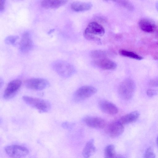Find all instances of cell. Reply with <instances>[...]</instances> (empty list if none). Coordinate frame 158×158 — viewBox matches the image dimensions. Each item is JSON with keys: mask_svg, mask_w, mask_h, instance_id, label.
Wrapping results in <instances>:
<instances>
[{"mask_svg": "<svg viewBox=\"0 0 158 158\" xmlns=\"http://www.w3.org/2000/svg\"><path fill=\"white\" fill-rule=\"evenodd\" d=\"M136 89V85L132 79L127 78L119 84L118 92L119 96L125 100L130 99L133 97Z\"/></svg>", "mask_w": 158, "mask_h": 158, "instance_id": "1", "label": "cell"}, {"mask_svg": "<svg viewBox=\"0 0 158 158\" xmlns=\"http://www.w3.org/2000/svg\"><path fill=\"white\" fill-rule=\"evenodd\" d=\"M52 66L54 71L63 77H70L76 72L75 68L72 65L62 60L55 61L52 63Z\"/></svg>", "mask_w": 158, "mask_h": 158, "instance_id": "2", "label": "cell"}, {"mask_svg": "<svg viewBox=\"0 0 158 158\" xmlns=\"http://www.w3.org/2000/svg\"><path fill=\"white\" fill-rule=\"evenodd\" d=\"M23 99L27 104L40 113L48 112L51 107L49 102L44 99L27 96H23Z\"/></svg>", "mask_w": 158, "mask_h": 158, "instance_id": "3", "label": "cell"}, {"mask_svg": "<svg viewBox=\"0 0 158 158\" xmlns=\"http://www.w3.org/2000/svg\"><path fill=\"white\" fill-rule=\"evenodd\" d=\"M97 91V89L94 87L89 85L82 86L75 92L73 98L76 102H79L89 98L94 94Z\"/></svg>", "mask_w": 158, "mask_h": 158, "instance_id": "4", "label": "cell"}, {"mask_svg": "<svg viewBox=\"0 0 158 158\" xmlns=\"http://www.w3.org/2000/svg\"><path fill=\"white\" fill-rule=\"evenodd\" d=\"M6 154L13 158H23L28 154L29 150L26 147L18 145L6 146L5 148Z\"/></svg>", "mask_w": 158, "mask_h": 158, "instance_id": "5", "label": "cell"}, {"mask_svg": "<svg viewBox=\"0 0 158 158\" xmlns=\"http://www.w3.org/2000/svg\"><path fill=\"white\" fill-rule=\"evenodd\" d=\"M26 87L32 90H40L49 85L48 81L44 78H32L27 79L25 82Z\"/></svg>", "mask_w": 158, "mask_h": 158, "instance_id": "6", "label": "cell"}, {"mask_svg": "<svg viewBox=\"0 0 158 158\" xmlns=\"http://www.w3.org/2000/svg\"><path fill=\"white\" fill-rule=\"evenodd\" d=\"M106 132L112 138H115L121 135L123 132V125L118 120L110 123L106 127Z\"/></svg>", "mask_w": 158, "mask_h": 158, "instance_id": "7", "label": "cell"}, {"mask_svg": "<svg viewBox=\"0 0 158 158\" xmlns=\"http://www.w3.org/2000/svg\"><path fill=\"white\" fill-rule=\"evenodd\" d=\"M22 82L19 80H14L10 82L8 85L4 93L5 99L9 100L13 98L20 88Z\"/></svg>", "mask_w": 158, "mask_h": 158, "instance_id": "8", "label": "cell"}, {"mask_svg": "<svg viewBox=\"0 0 158 158\" xmlns=\"http://www.w3.org/2000/svg\"><path fill=\"white\" fill-rule=\"evenodd\" d=\"M83 121L87 126L94 128L102 129L105 127L106 125L104 119L95 116H85L83 118Z\"/></svg>", "mask_w": 158, "mask_h": 158, "instance_id": "9", "label": "cell"}, {"mask_svg": "<svg viewBox=\"0 0 158 158\" xmlns=\"http://www.w3.org/2000/svg\"><path fill=\"white\" fill-rule=\"evenodd\" d=\"M105 33V29L103 26L95 22L90 23L84 32L96 37L102 36Z\"/></svg>", "mask_w": 158, "mask_h": 158, "instance_id": "10", "label": "cell"}, {"mask_svg": "<svg viewBox=\"0 0 158 158\" xmlns=\"http://www.w3.org/2000/svg\"><path fill=\"white\" fill-rule=\"evenodd\" d=\"M33 44L31 35L28 32H25L23 35L20 43L19 49L21 52L26 53L31 50Z\"/></svg>", "mask_w": 158, "mask_h": 158, "instance_id": "11", "label": "cell"}, {"mask_svg": "<svg viewBox=\"0 0 158 158\" xmlns=\"http://www.w3.org/2000/svg\"><path fill=\"white\" fill-rule=\"evenodd\" d=\"M93 64L95 67L104 70H114L117 66L115 62L106 58L94 60L93 62Z\"/></svg>", "mask_w": 158, "mask_h": 158, "instance_id": "12", "label": "cell"}, {"mask_svg": "<svg viewBox=\"0 0 158 158\" xmlns=\"http://www.w3.org/2000/svg\"><path fill=\"white\" fill-rule=\"evenodd\" d=\"M99 107L103 112L109 114L114 115L118 111L117 107L113 103L106 100H101L98 102Z\"/></svg>", "mask_w": 158, "mask_h": 158, "instance_id": "13", "label": "cell"}, {"mask_svg": "<svg viewBox=\"0 0 158 158\" xmlns=\"http://www.w3.org/2000/svg\"><path fill=\"white\" fill-rule=\"evenodd\" d=\"M96 151V148L94 144V140L91 139L86 143L84 148L82 155L85 158H89L92 156Z\"/></svg>", "mask_w": 158, "mask_h": 158, "instance_id": "14", "label": "cell"}, {"mask_svg": "<svg viewBox=\"0 0 158 158\" xmlns=\"http://www.w3.org/2000/svg\"><path fill=\"white\" fill-rule=\"evenodd\" d=\"M140 114L137 111H135L121 117L118 120L123 125L132 123L139 117Z\"/></svg>", "mask_w": 158, "mask_h": 158, "instance_id": "15", "label": "cell"}, {"mask_svg": "<svg viewBox=\"0 0 158 158\" xmlns=\"http://www.w3.org/2000/svg\"><path fill=\"white\" fill-rule=\"evenodd\" d=\"M65 0H45L41 2V5L45 8L56 9L65 4L67 2Z\"/></svg>", "mask_w": 158, "mask_h": 158, "instance_id": "16", "label": "cell"}, {"mask_svg": "<svg viewBox=\"0 0 158 158\" xmlns=\"http://www.w3.org/2000/svg\"><path fill=\"white\" fill-rule=\"evenodd\" d=\"M92 6L91 3L85 2H75L71 4L72 9L77 12L88 10L92 7Z\"/></svg>", "mask_w": 158, "mask_h": 158, "instance_id": "17", "label": "cell"}, {"mask_svg": "<svg viewBox=\"0 0 158 158\" xmlns=\"http://www.w3.org/2000/svg\"><path fill=\"white\" fill-rule=\"evenodd\" d=\"M139 26L141 30L148 33L153 31L155 25L150 20L145 18L141 19L139 22Z\"/></svg>", "mask_w": 158, "mask_h": 158, "instance_id": "18", "label": "cell"}, {"mask_svg": "<svg viewBox=\"0 0 158 158\" xmlns=\"http://www.w3.org/2000/svg\"><path fill=\"white\" fill-rule=\"evenodd\" d=\"M116 155L115 147L113 145L107 146L105 148V158H114Z\"/></svg>", "mask_w": 158, "mask_h": 158, "instance_id": "19", "label": "cell"}, {"mask_svg": "<svg viewBox=\"0 0 158 158\" xmlns=\"http://www.w3.org/2000/svg\"><path fill=\"white\" fill-rule=\"evenodd\" d=\"M119 54L124 56L129 57L137 60H141L143 59V57L137 54L128 51L121 50L119 51Z\"/></svg>", "mask_w": 158, "mask_h": 158, "instance_id": "20", "label": "cell"}, {"mask_svg": "<svg viewBox=\"0 0 158 158\" xmlns=\"http://www.w3.org/2000/svg\"><path fill=\"white\" fill-rule=\"evenodd\" d=\"M91 54L92 57L96 59L106 58L105 53L101 50H94L91 52Z\"/></svg>", "mask_w": 158, "mask_h": 158, "instance_id": "21", "label": "cell"}, {"mask_svg": "<svg viewBox=\"0 0 158 158\" xmlns=\"http://www.w3.org/2000/svg\"><path fill=\"white\" fill-rule=\"evenodd\" d=\"M19 38V37L15 35H9L7 37L5 40V42L8 44H14Z\"/></svg>", "mask_w": 158, "mask_h": 158, "instance_id": "22", "label": "cell"}, {"mask_svg": "<svg viewBox=\"0 0 158 158\" xmlns=\"http://www.w3.org/2000/svg\"><path fill=\"white\" fill-rule=\"evenodd\" d=\"M155 155L151 147L148 148L146 151L144 158H155Z\"/></svg>", "mask_w": 158, "mask_h": 158, "instance_id": "23", "label": "cell"}, {"mask_svg": "<svg viewBox=\"0 0 158 158\" xmlns=\"http://www.w3.org/2000/svg\"><path fill=\"white\" fill-rule=\"evenodd\" d=\"M146 93L148 96L152 97L158 94V90L154 89H149L147 90Z\"/></svg>", "mask_w": 158, "mask_h": 158, "instance_id": "24", "label": "cell"}, {"mask_svg": "<svg viewBox=\"0 0 158 158\" xmlns=\"http://www.w3.org/2000/svg\"><path fill=\"white\" fill-rule=\"evenodd\" d=\"M149 83L151 86L158 87V77L151 80Z\"/></svg>", "mask_w": 158, "mask_h": 158, "instance_id": "25", "label": "cell"}, {"mask_svg": "<svg viewBox=\"0 0 158 158\" xmlns=\"http://www.w3.org/2000/svg\"><path fill=\"white\" fill-rule=\"evenodd\" d=\"M63 127L65 129H70L73 126V124L68 122H64L62 124Z\"/></svg>", "mask_w": 158, "mask_h": 158, "instance_id": "26", "label": "cell"}, {"mask_svg": "<svg viewBox=\"0 0 158 158\" xmlns=\"http://www.w3.org/2000/svg\"><path fill=\"white\" fill-rule=\"evenodd\" d=\"M5 1L1 0L0 1V12H3L4 9Z\"/></svg>", "mask_w": 158, "mask_h": 158, "instance_id": "27", "label": "cell"}, {"mask_svg": "<svg viewBox=\"0 0 158 158\" xmlns=\"http://www.w3.org/2000/svg\"><path fill=\"white\" fill-rule=\"evenodd\" d=\"M114 158H125V157L121 155H116Z\"/></svg>", "mask_w": 158, "mask_h": 158, "instance_id": "28", "label": "cell"}, {"mask_svg": "<svg viewBox=\"0 0 158 158\" xmlns=\"http://www.w3.org/2000/svg\"><path fill=\"white\" fill-rule=\"evenodd\" d=\"M156 143H157V145L158 146V136L156 139Z\"/></svg>", "mask_w": 158, "mask_h": 158, "instance_id": "29", "label": "cell"}]
</instances>
